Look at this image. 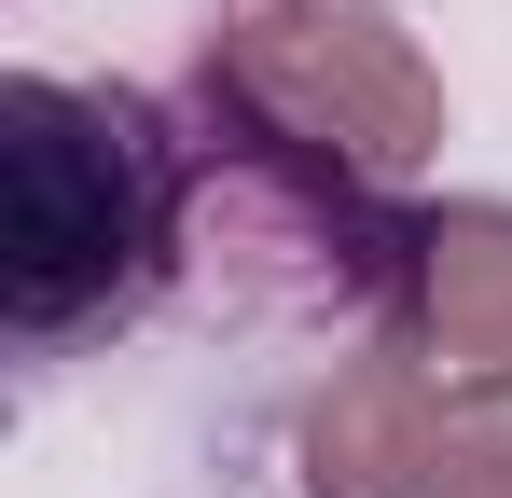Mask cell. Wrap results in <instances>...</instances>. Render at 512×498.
Masks as SVG:
<instances>
[{
    "mask_svg": "<svg viewBox=\"0 0 512 498\" xmlns=\"http://www.w3.org/2000/svg\"><path fill=\"white\" fill-rule=\"evenodd\" d=\"M153 249H167L153 125L125 97L14 70L0 83V319L28 346H70V332L139 305Z\"/></svg>",
    "mask_w": 512,
    "mask_h": 498,
    "instance_id": "obj_1",
    "label": "cell"
},
{
    "mask_svg": "<svg viewBox=\"0 0 512 498\" xmlns=\"http://www.w3.org/2000/svg\"><path fill=\"white\" fill-rule=\"evenodd\" d=\"M208 111L263 153L402 180L443 139V70L374 14V0H236L208 28Z\"/></svg>",
    "mask_w": 512,
    "mask_h": 498,
    "instance_id": "obj_2",
    "label": "cell"
},
{
    "mask_svg": "<svg viewBox=\"0 0 512 498\" xmlns=\"http://www.w3.org/2000/svg\"><path fill=\"white\" fill-rule=\"evenodd\" d=\"M471 374H443L429 346H360L333 388L305 402V498H416L443 457V415Z\"/></svg>",
    "mask_w": 512,
    "mask_h": 498,
    "instance_id": "obj_3",
    "label": "cell"
},
{
    "mask_svg": "<svg viewBox=\"0 0 512 498\" xmlns=\"http://www.w3.org/2000/svg\"><path fill=\"white\" fill-rule=\"evenodd\" d=\"M402 319L443 374L512 388V208L499 194H457V208L402 222Z\"/></svg>",
    "mask_w": 512,
    "mask_h": 498,
    "instance_id": "obj_4",
    "label": "cell"
},
{
    "mask_svg": "<svg viewBox=\"0 0 512 498\" xmlns=\"http://www.w3.org/2000/svg\"><path fill=\"white\" fill-rule=\"evenodd\" d=\"M416 498H512V388H457L443 457H429Z\"/></svg>",
    "mask_w": 512,
    "mask_h": 498,
    "instance_id": "obj_5",
    "label": "cell"
}]
</instances>
